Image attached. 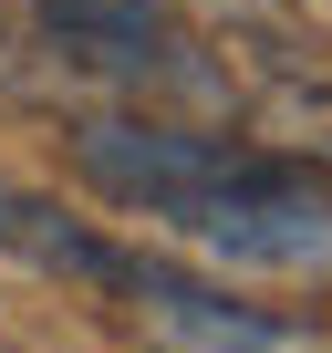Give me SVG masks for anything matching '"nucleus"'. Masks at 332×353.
I'll use <instances>...</instances> for the list:
<instances>
[{"instance_id":"obj_3","label":"nucleus","mask_w":332,"mask_h":353,"mask_svg":"<svg viewBox=\"0 0 332 353\" xmlns=\"http://www.w3.org/2000/svg\"><path fill=\"white\" fill-rule=\"evenodd\" d=\"M125 301H135V322H145L166 353H332L311 322L260 312V301H229L218 281H198V270H166V260H135Z\"/></svg>"},{"instance_id":"obj_1","label":"nucleus","mask_w":332,"mask_h":353,"mask_svg":"<svg viewBox=\"0 0 332 353\" xmlns=\"http://www.w3.org/2000/svg\"><path fill=\"white\" fill-rule=\"evenodd\" d=\"M73 176L208 270L311 281V291L332 281V176L301 156L198 135L166 114H104V125H73Z\"/></svg>"},{"instance_id":"obj_2","label":"nucleus","mask_w":332,"mask_h":353,"mask_svg":"<svg viewBox=\"0 0 332 353\" xmlns=\"http://www.w3.org/2000/svg\"><path fill=\"white\" fill-rule=\"evenodd\" d=\"M42 11V42L94 73V83H125V94H177V83H208L177 0H32Z\"/></svg>"},{"instance_id":"obj_4","label":"nucleus","mask_w":332,"mask_h":353,"mask_svg":"<svg viewBox=\"0 0 332 353\" xmlns=\"http://www.w3.org/2000/svg\"><path fill=\"white\" fill-rule=\"evenodd\" d=\"M0 260H21L42 281H94V291H125L135 281V250H114L104 229H83L63 198L21 188L11 166H0Z\"/></svg>"},{"instance_id":"obj_5","label":"nucleus","mask_w":332,"mask_h":353,"mask_svg":"<svg viewBox=\"0 0 332 353\" xmlns=\"http://www.w3.org/2000/svg\"><path fill=\"white\" fill-rule=\"evenodd\" d=\"M311 11H332V0H311Z\"/></svg>"}]
</instances>
